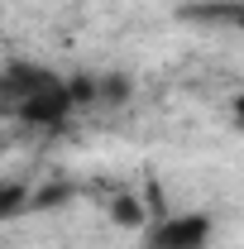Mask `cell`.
I'll return each instance as SVG.
<instances>
[{"instance_id": "cell-4", "label": "cell", "mask_w": 244, "mask_h": 249, "mask_svg": "<svg viewBox=\"0 0 244 249\" xmlns=\"http://www.w3.org/2000/svg\"><path fill=\"white\" fill-rule=\"evenodd\" d=\"M110 220H115L120 230H144V225H149V206H144L139 196H115V201H110Z\"/></svg>"}, {"instance_id": "cell-1", "label": "cell", "mask_w": 244, "mask_h": 249, "mask_svg": "<svg viewBox=\"0 0 244 249\" xmlns=\"http://www.w3.org/2000/svg\"><path fill=\"white\" fill-rule=\"evenodd\" d=\"M215 220L206 211H177L144 225V249H211Z\"/></svg>"}, {"instance_id": "cell-3", "label": "cell", "mask_w": 244, "mask_h": 249, "mask_svg": "<svg viewBox=\"0 0 244 249\" xmlns=\"http://www.w3.org/2000/svg\"><path fill=\"white\" fill-rule=\"evenodd\" d=\"M53 82H62V72L43 67V62H10V67H0V101L5 106H19L24 96L43 91Z\"/></svg>"}, {"instance_id": "cell-2", "label": "cell", "mask_w": 244, "mask_h": 249, "mask_svg": "<svg viewBox=\"0 0 244 249\" xmlns=\"http://www.w3.org/2000/svg\"><path fill=\"white\" fill-rule=\"evenodd\" d=\"M10 110H15V120L29 124V129H58V124L77 110V96H72L67 77H62V82H53V87L24 96V101H19V106H10Z\"/></svg>"}, {"instance_id": "cell-7", "label": "cell", "mask_w": 244, "mask_h": 249, "mask_svg": "<svg viewBox=\"0 0 244 249\" xmlns=\"http://www.w3.org/2000/svg\"><path fill=\"white\" fill-rule=\"evenodd\" d=\"M96 96H101V101H124V96H129V77H120V72L101 77V82H96Z\"/></svg>"}, {"instance_id": "cell-9", "label": "cell", "mask_w": 244, "mask_h": 249, "mask_svg": "<svg viewBox=\"0 0 244 249\" xmlns=\"http://www.w3.org/2000/svg\"><path fill=\"white\" fill-rule=\"evenodd\" d=\"M0 182H5V178H0Z\"/></svg>"}, {"instance_id": "cell-6", "label": "cell", "mask_w": 244, "mask_h": 249, "mask_svg": "<svg viewBox=\"0 0 244 249\" xmlns=\"http://www.w3.org/2000/svg\"><path fill=\"white\" fill-rule=\"evenodd\" d=\"M29 211V187L24 182H0V220Z\"/></svg>"}, {"instance_id": "cell-8", "label": "cell", "mask_w": 244, "mask_h": 249, "mask_svg": "<svg viewBox=\"0 0 244 249\" xmlns=\"http://www.w3.org/2000/svg\"><path fill=\"white\" fill-rule=\"evenodd\" d=\"M230 120L244 129V91H235V96H230Z\"/></svg>"}, {"instance_id": "cell-5", "label": "cell", "mask_w": 244, "mask_h": 249, "mask_svg": "<svg viewBox=\"0 0 244 249\" xmlns=\"http://www.w3.org/2000/svg\"><path fill=\"white\" fill-rule=\"evenodd\" d=\"M187 15H192V19H225V24L244 29V0H225V5H187Z\"/></svg>"}]
</instances>
